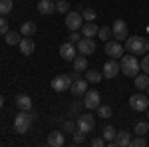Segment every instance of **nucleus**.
<instances>
[{
	"mask_svg": "<svg viewBox=\"0 0 149 147\" xmlns=\"http://www.w3.org/2000/svg\"><path fill=\"white\" fill-rule=\"evenodd\" d=\"M119 70L127 78H135L139 74V70H141V62L135 58V54H123L119 58Z\"/></svg>",
	"mask_w": 149,
	"mask_h": 147,
	"instance_id": "f257e3e1",
	"label": "nucleus"
},
{
	"mask_svg": "<svg viewBox=\"0 0 149 147\" xmlns=\"http://www.w3.org/2000/svg\"><path fill=\"white\" fill-rule=\"evenodd\" d=\"M36 117H38V113L32 111V109L30 111H20L16 115V119H14V131L18 135H24L30 129V125H32V121H34Z\"/></svg>",
	"mask_w": 149,
	"mask_h": 147,
	"instance_id": "f03ea898",
	"label": "nucleus"
},
{
	"mask_svg": "<svg viewBox=\"0 0 149 147\" xmlns=\"http://www.w3.org/2000/svg\"><path fill=\"white\" fill-rule=\"evenodd\" d=\"M125 50L129 54H147L149 52V40L141 36H127L125 38Z\"/></svg>",
	"mask_w": 149,
	"mask_h": 147,
	"instance_id": "7ed1b4c3",
	"label": "nucleus"
},
{
	"mask_svg": "<svg viewBox=\"0 0 149 147\" xmlns=\"http://www.w3.org/2000/svg\"><path fill=\"white\" fill-rule=\"evenodd\" d=\"M86 98H84V107L86 109H97L100 107V103H102V95H100V91L97 90H88L84 93Z\"/></svg>",
	"mask_w": 149,
	"mask_h": 147,
	"instance_id": "20e7f679",
	"label": "nucleus"
},
{
	"mask_svg": "<svg viewBox=\"0 0 149 147\" xmlns=\"http://www.w3.org/2000/svg\"><path fill=\"white\" fill-rule=\"evenodd\" d=\"M76 125H78V129H81L84 133H90L93 127H95V117H93L92 113H81V115H78V119H76Z\"/></svg>",
	"mask_w": 149,
	"mask_h": 147,
	"instance_id": "39448f33",
	"label": "nucleus"
},
{
	"mask_svg": "<svg viewBox=\"0 0 149 147\" xmlns=\"http://www.w3.org/2000/svg\"><path fill=\"white\" fill-rule=\"evenodd\" d=\"M129 105L133 111H147L149 107V95H143V93H135L129 98Z\"/></svg>",
	"mask_w": 149,
	"mask_h": 147,
	"instance_id": "423d86ee",
	"label": "nucleus"
},
{
	"mask_svg": "<svg viewBox=\"0 0 149 147\" xmlns=\"http://www.w3.org/2000/svg\"><path fill=\"white\" fill-rule=\"evenodd\" d=\"M66 26H68V30H72V32H78L81 26H84V16H81L80 12L70 10L66 14Z\"/></svg>",
	"mask_w": 149,
	"mask_h": 147,
	"instance_id": "0eeeda50",
	"label": "nucleus"
},
{
	"mask_svg": "<svg viewBox=\"0 0 149 147\" xmlns=\"http://www.w3.org/2000/svg\"><path fill=\"white\" fill-rule=\"evenodd\" d=\"M111 36H113L117 42H121V40H125L127 36H129V28H127V24L121 20V18H117L111 26Z\"/></svg>",
	"mask_w": 149,
	"mask_h": 147,
	"instance_id": "6e6552de",
	"label": "nucleus"
},
{
	"mask_svg": "<svg viewBox=\"0 0 149 147\" xmlns=\"http://www.w3.org/2000/svg\"><path fill=\"white\" fill-rule=\"evenodd\" d=\"M76 48H78V54H81V56H90V54L95 52L97 44H95V40H93V38H86V36H84L80 42L76 44Z\"/></svg>",
	"mask_w": 149,
	"mask_h": 147,
	"instance_id": "1a4fd4ad",
	"label": "nucleus"
},
{
	"mask_svg": "<svg viewBox=\"0 0 149 147\" xmlns=\"http://www.w3.org/2000/svg\"><path fill=\"white\" fill-rule=\"evenodd\" d=\"M70 86H72L70 74H60V76H56V78L52 79V88H54V91H58V93L70 90Z\"/></svg>",
	"mask_w": 149,
	"mask_h": 147,
	"instance_id": "9d476101",
	"label": "nucleus"
},
{
	"mask_svg": "<svg viewBox=\"0 0 149 147\" xmlns=\"http://www.w3.org/2000/svg\"><path fill=\"white\" fill-rule=\"evenodd\" d=\"M123 46H121V42H117V40H109L107 44H105V54L109 58H113V60H119V58L123 56Z\"/></svg>",
	"mask_w": 149,
	"mask_h": 147,
	"instance_id": "9b49d317",
	"label": "nucleus"
},
{
	"mask_svg": "<svg viewBox=\"0 0 149 147\" xmlns=\"http://www.w3.org/2000/svg\"><path fill=\"white\" fill-rule=\"evenodd\" d=\"M60 56H62V60H66V62H74L76 56H78V48H76V44H72V42L62 44L60 46Z\"/></svg>",
	"mask_w": 149,
	"mask_h": 147,
	"instance_id": "f8f14e48",
	"label": "nucleus"
},
{
	"mask_svg": "<svg viewBox=\"0 0 149 147\" xmlns=\"http://www.w3.org/2000/svg\"><path fill=\"white\" fill-rule=\"evenodd\" d=\"M117 72H121V70H119V64H117V60L111 58V60H107V62L103 64V70H102L103 78H107V79L115 78V76H117Z\"/></svg>",
	"mask_w": 149,
	"mask_h": 147,
	"instance_id": "ddd939ff",
	"label": "nucleus"
},
{
	"mask_svg": "<svg viewBox=\"0 0 149 147\" xmlns=\"http://www.w3.org/2000/svg\"><path fill=\"white\" fill-rule=\"evenodd\" d=\"M113 145L115 147H129L131 145V133L125 131V129L117 131L115 133V139H113Z\"/></svg>",
	"mask_w": 149,
	"mask_h": 147,
	"instance_id": "4468645a",
	"label": "nucleus"
},
{
	"mask_svg": "<svg viewBox=\"0 0 149 147\" xmlns=\"http://www.w3.org/2000/svg\"><path fill=\"white\" fill-rule=\"evenodd\" d=\"M18 48H20V52H22L24 56H32L34 50H36V44H34L32 38H26V36H24L22 40H20V44H18Z\"/></svg>",
	"mask_w": 149,
	"mask_h": 147,
	"instance_id": "2eb2a0df",
	"label": "nucleus"
},
{
	"mask_svg": "<svg viewBox=\"0 0 149 147\" xmlns=\"http://www.w3.org/2000/svg\"><path fill=\"white\" fill-rule=\"evenodd\" d=\"M64 143H66L64 131H52V133L48 135V145L50 147H62Z\"/></svg>",
	"mask_w": 149,
	"mask_h": 147,
	"instance_id": "dca6fc26",
	"label": "nucleus"
},
{
	"mask_svg": "<svg viewBox=\"0 0 149 147\" xmlns=\"http://www.w3.org/2000/svg\"><path fill=\"white\" fill-rule=\"evenodd\" d=\"M16 107H18L20 111H30V109H32V98L20 93V95L16 98Z\"/></svg>",
	"mask_w": 149,
	"mask_h": 147,
	"instance_id": "f3484780",
	"label": "nucleus"
},
{
	"mask_svg": "<svg viewBox=\"0 0 149 147\" xmlns=\"http://www.w3.org/2000/svg\"><path fill=\"white\" fill-rule=\"evenodd\" d=\"M70 91L74 93V95H84L86 91H88V79H78V82H74L72 86H70Z\"/></svg>",
	"mask_w": 149,
	"mask_h": 147,
	"instance_id": "a211bd4d",
	"label": "nucleus"
},
{
	"mask_svg": "<svg viewBox=\"0 0 149 147\" xmlns=\"http://www.w3.org/2000/svg\"><path fill=\"white\" fill-rule=\"evenodd\" d=\"M38 32V24L32 22V20H28V22H22V26H20V34L26 36V38H32V36Z\"/></svg>",
	"mask_w": 149,
	"mask_h": 147,
	"instance_id": "6ab92c4d",
	"label": "nucleus"
},
{
	"mask_svg": "<svg viewBox=\"0 0 149 147\" xmlns=\"http://www.w3.org/2000/svg\"><path fill=\"white\" fill-rule=\"evenodd\" d=\"M54 10H56V4H54L52 0H40V2H38V12H40V14L48 16V14H54Z\"/></svg>",
	"mask_w": 149,
	"mask_h": 147,
	"instance_id": "aec40b11",
	"label": "nucleus"
},
{
	"mask_svg": "<svg viewBox=\"0 0 149 147\" xmlns=\"http://www.w3.org/2000/svg\"><path fill=\"white\" fill-rule=\"evenodd\" d=\"M80 30H81V36H86V38H93V36H97V30H100V28H97L93 22H86Z\"/></svg>",
	"mask_w": 149,
	"mask_h": 147,
	"instance_id": "412c9836",
	"label": "nucleus"
},
{
	"mask_svg": "<svg viewBox=\"0 0 149 147\" xmlns=\"http://www.w3.org/2000/svg\"><path fill=\"white\" fill-rule=\"evenodd\" d=\"M133 79H135V88L137 90H147L149 88V74H145V72L143 74H137Z\"/></svg>",
	"mask_w": 149,
	"mask_h": 147,
	"instance_id": "4be33fe9",
	"label": "nucleus"
},
{
	"mask_svg": "<svg viewBox=\"0 0 149 147\" xmlns=\"http://www.w3.org/2000/svg\"><path fill=\"white\" fill-rule=\"evenodd\" d=\"M74 70H78V72H86L88 70V56H81V54H78L76 56V60H74Z\"/></svg>",
	"mask_w": 149,
	"mask_h": 147,
	"instance_id": "5701e85b",
	"label": "nucleus"
},
{
	"mask_svg": "<svg viewBox=\"0 0 149 147\" xmlns=\"http://www.w3.org/2000/svg\"><path fill=\"white\" fill-rule=\"evenodd\" d=\"M103 78L102 72H97V70H86V79L90 82V84H100Z\"/></svg>",
	"mask_w": 149,
	"mask_h": 147,
	"instance_id": "b1692460",
	"label": "nucleus"
},
{
	"mask_svg": "<svg viewBox=\"0 0 149 147\" xmlns=\"http://www.w3.org/2000/svg\"><path fill=\"white\" fill-rule=\"evenodd\" d=\"M115 133H117V129H115L113 125H105V127L102 129V137L105 139V141H113Z\"/></svg>",
	"mask_w": 149,
	"mask_h": 147,
	"instance_id": "393cba45",
	"label": "nucleus"
},
{
	"mask_svg": "<svg viewBox=\"0 0 149 147\" xmlns=\"http://www.w3.org/2000/svg\"><path fill=\"white\" fill-rule=\"evenodd\" d=\"M20 40H22L20 38V32H10V30L6 32V44L8 46H18Z\"/></svg>",
	"mask_w": 149,
	"mask_h": 147,
	"instance_id": "a878e982",
	"label": "nucleus"
},
{
	"mask_svg": "<svg viewBox=\"0 0 149 147\" xmlns=\"http://www.w3.org/2000/svg\"><path fill=\"white\" fill-rule=\"evenodd\" d=\"M12 6H14V2H12V0H0V16L10 14V12H12Z\"/></svg>",
	"mask_w": 149,
	"mask_h": 147,
	"instance_id": "bb28decb",
	"label": "nucleus"
},
{
	"mask_svg": "<svg viewBox=\"0 0 149 147\" xmlns=\"http://www.w3.org/2000/svg\"><path fill=\"white\" fill-rule=\"evenodd\" d=\"M111 113H113V109H111L109 105H102V103H100V107H97V115H100L102 119H107V117H111Z\"/></svg>",
	"mask_w": 149,
	"mask_h": 147,
	"instance_id": "cd10ccee",
	"label": "nucleus"
},
{
	"mask_svg": "<svg viewBox=\"0 0 149 147\" xmlns=\"http://www.w3.org/2000/svg\"><path fill=\"white\" fill-rule=\"evenodd\" d=\"M81 16H84V20H86V22H93L97 14H95L93 8H84V10H81Z\"/></svg>",
	"mask_w": 149,
	"mask_h": 147,
	"instance_id": "c85d7f7f",
	"label": "nucleus"
},
{
	"mask_svg": "<svg viewBox=\"0 0 149 147\" xmlns=\"http://www.w3.org/2000/svg\"><path fill=\"white\" fill-rule=\"evenodd\" d=\"M135 133H137V135H147L149 133V123L147 121H139V123L135 125Z\"/></svg>",
	"mask_w": 149,
	"mask_h": 147,
	"instance_id": "c756f323",
	"label": "nucleus"
},
{
	"mask_svg": "<svg viewBox=\"0 0 149 147\" xmlns=\"http://www.w3.org/2000/svg\"><path fill=\"white\" fill-rule=\"evenodd\" d=\"M56 12H60V14H68L70 12V4L66 2V0H58L56 2Z\"/></svg>",
	"mask_w": 149,
	"mask_h": 147,
	"instance_id": "7c9ffc66",
	"label": "nucleus"
},
{
	"mask_svg": "<svg viewBox=\"0 0 149 147\" xmlns=\"http://www.w3.org/2000/svg\"><path fill=\"white\" fill-rule=\"evenodd\" d=\"M78 129V125H76V121H72V119H68V121H64V127H62V131L64 133H74Z\"/></svg>",
	"mask_w": 149,
	"mask_h": 147,
	"instance_id": "2f4dec72",
	"label": "nucleus"
},
{
	"mask_svg": "<svg viewBox=\"0 0 149 147\" xmlns=\"http://www.w3.org/2000/svg\"><path fill=\"white\" fill-rule=\"evenodd\" d=\"M84 141H86V133L81 129H76L74 131V145H81Z\"/></svg>",
	"mask_w": 149,
	"mask_h": 147,
	"instance_id": "473e14b6",
	"label": "nucleus"
},
{
	"mask_svg": "<svg viewBox=\"0 0 149 147\" xmlns=\"http://www.w3.org/2000/svg\"><path fill=\"white\" fill-rule=\"evenodd\" d=\"M147 145V139H145V135H137L131 139V147H145Z\"/></svg>",
	"mask_w": 149,
	"mask_h": 147,
	"instance_id": "72a5a7b5",
	"label": "nucleus"
},
{
	"mask_svg": "<svg viewBox=\"0 0 149 147\" xmlns=\"http://www.w3.org/2000/svg\"><path fill=\"white\" fill-rule=\"evenodd\" d=\"M97 36H100L102 40H109V38H111V28H107V26H102V28L97 30Z\"/></svg>",
	"mask_w": 149,
	"mask_h": 147,
	"instance_id": "f704fd0d",
	"label": "nucleus"
},
{
	"mask_svg": "<svg viewBox=\"0 0 149 147\" xmlns=\"http://www.w3.org/2000/svg\"><path fill=\"white\" fill-rule=\"evenodd\" d=\"M6 32H8V22L4 16H0V36H6Z\"/></svg>",
	"mask_w": 149,
	"mask_h": 147,
	"instance_id": "c9c22d12",
	"label": "nucleus"
},
{
	"mask_svg": "<svg viewBox=\"0 0 149 147\" xmlns=\"http://www.w3.org/2000/svg\"><path fill=\"white\" fill-rule=\"evenodd\" d=\"M141 70H143L145 74H149V52L143 56V60H141Z\"/></svg>",
	"mask_w": 149,
	"mask_h": 147,
	"instance_id": "e433bc0d",
	"label": "nucleus"
},
{
	"mask_svg": "<svg viewBox=\"0 0 149 147\" xmlns=\"http://www.w3.org/2000/svg\"><path fill=\"white\" fill-rule=\"evenodd\" d=\"M105 143H107V141H105L103 137H93V139H92V145L93 147H103Z\"/></svg>",
	"mask_w": 149,
	"mask_h": 147,
	"instance_id": "4c0bfd02",
	"label": "nucleus"
},
{
	"mask_svg": "<svg viewBox=\"0 0 149 147\" xmlns=\"http://www.w3.org/2000/svg\"><path fill=\"white\" fill-rule=\"evenodd\" d=\"M81 38H84V36H80L78 32H72V34H70V42H72V44H78Z\"/></svg>",
	"mask_w": 149,
	"mask_h": 147,
	"instance_id": "58836bf2",
	"label": "nucleus"
},
{
	"mask_svg": "<svg viewBox=\"0 0 149 147\" xmlns=\"http://www.w3.org/2000/svg\"><path fill=\"white\" fill-rule=\"evenodd\" d=\"M70 78H72V84H74V82H78V79H81V72H78V70H74V72L70 74Z\"/></svg>",
	"mask_w": 149,
	"mask_h": 147,
	"instance_id": "ea45409f",
	"label": "nucleus"
},
{
	"mask_svg": "<svg viewBox=\"0 0 149 147\" xmlns=\"http://www.w3.org/2000/svg\"><path fill=\"white\" fill-rule=\"evenodd\" d=\"M81 105H84V103H74V105L70 107V113H78V111H80V107H81Z\"/></svg>",
	"mask_w": 149,
	"mask_h": 147,
	"instance_id": "a19ab883",
	"label": "nucleus"
},
{
	"mask_svg": "<svg viewBox=\"0 0 149 147\" xmlns=\"http://www.w3.org/2000/svg\"><path fill=\"white\" fill-rule=\"evenodd\" d=\"M4 105V98H2V93H0V107Z\"/></svg>",
	"mask_w": 149,
	"mask_h": 147,
	"instance_id": "79ce46f5",
	"label": "nucleus"
},
{
	"mask_svg": "<svg viewBox=\"0 0 149 147\" xmlns=\"http://www.w3.org/2000/svg\"><path fill=\"white\" fill-rule=\"evenodd\" d=\"M147 117H149V107H147Z\"/></svg>",
	"mask_w": 149,
	"mask_h": 147,
	"instance_id": "37998d69",
	"label": "nucleus"
},
{
	"mask_svg": "<svg viewBox=\"0 0 149 147\" xmlns=\"http://www.w3.org/2000/svg\"><path fill=\"white\" fill-rule=\"evenodd\" d=\"M147 32H149V26H147Z\"/></svg>",
	"mask_w": 149,
	"mask_h": 147,
	"instance_id": "c03bdc74",
	"label": "nucleus"
},
{
	"mask_svg": "<svg viewBox=\"0 0 149 147\" xmlns=\"http://www.w3.org/2000/svg\"><path fill=\"white\" fill-rule=\"evenodd\" d=\"M147 91H149V88H147Z\"/></svg>",
	"mask_w": 149,
	"mask_h": 147,
	"instance_id": "a18cd8bd",
	"label": "nucleus"
},
{
	"mask_svg": "<svg viewBox=\"0 0 149 147\" xmlns=\"http://www.w3.org/2000/svg\"><path fill=\"white\" fill-rule=\"evenodd\" d=\"M147 135H149V133H147Z\"/></svg>",
	"mask_w": 149,
	"mask_h": 147,
	"instance_id": "49530a36",
	"label": "nucleus"
}]
</instances>
